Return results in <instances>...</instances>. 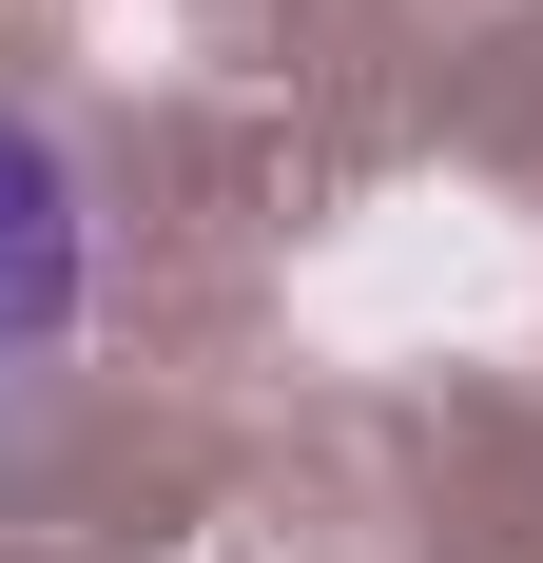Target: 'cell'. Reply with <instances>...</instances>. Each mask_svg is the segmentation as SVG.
<instances>
[{"label": "cell", "instance_id": "1", "mask_svg": "<svg viewBox=\"0 0 543 563\" xmlns=\"http://www.w3.org/2000/svg\"><path fill=\"white\" fill-rule=\"evenodd\" d=\"M78 291H98V195H78V156L40 117L0 98V369H40L78 331Z\"/></svg>", "mask_w": 543, "mask_h": 563}]
</instances>
